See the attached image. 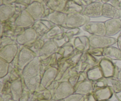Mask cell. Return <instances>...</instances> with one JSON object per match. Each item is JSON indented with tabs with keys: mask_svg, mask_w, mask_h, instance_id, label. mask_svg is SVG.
Returning <instances> with one entry per match:
<instances>
[{
	"mask_svg": "<svg viewBox=\"0 0 121 101\" xmlns=\"http://www.w3.org/2000/svg\"><path fill=\"white\" fill-rule=\"evenodd\" d=\"M93 92V87L92 82L87 79L77 85L74 88V93L83 95H89L92 94Z\"/></svg>",
	"mask_w": 121,
	"mask_h": 101,
	"instance_id": "ffe728a7",
	"label": "cell"
},
{
	"mask_svg": "<svg viewBox=\"0 0 121 101\" xmlns=\"http://www.w3.org/2000/svg\"><path fill=\"white\" fill-rule=\"evenodd\" d=\"M19 51L17 43L8 45L0 48V58L11 64L14 61Z\"/></svg>",
	"mask_w": 121,
	"mask_h": 101,
	"instance_id": "9c48e42d",
	"label": "cell"
},
{
	"mask_svg": "<svg viewBox=\"0 0 121 101\" xmlns=\"http://www.w3.org/2000/svg\"><path fill=\"white\" fill-rule=\"evenodd\" d=\"M108 4H111V5L113 6V7H116V8L120 9V4L121 1L119 0H110Z\"/></svg>",
	"mask_w": 121,
	"mask_h": 101,
	"instance_id": "c3c4849f",
	"label": "cell"
},
{
	"mask_svg": "<svg viewBox=\"0 0 121 101\" xmlns=\"http://www.w3.org/2000/svg\"><path fill=\"white\" fill-rule=\"evenodd\" d=\"M59 47L53 40H46L43 46L39 52L38 56L43 60L57 53Z\"/></svg>",
	"mask_w": 121,
	"mask_h": 101,
	"instance_id": "4fadbf2b",
	"label": "cell"
},
{
	"mask_svg": "<svg viewBox=\"0 0 121 101\" xmlns=\"http://www.w3.org/2000/svg\"><path fill=\"white\" fill-rule=\"evenodd\" d=\"M59 83H60V82L55 80V81L53 82L47 88V89L51 92V93H52L53 97V95H54V93H55L56 91L57 88L58 86H59Z\"/></svg>",
	"mask_w": 121,
	"mask_h": 101,
	"instance_id": "bcb514c9",
	"label": "cell"
},
{
	"mask_svg": "<svg viewBox=\"0 0 121 101\" xmlns=\"http://www.w3.org/2000/svg\"><path fill=\"white\" fill-rule=\"evenodd\" d=\"M37 56V54L28 47L24 46L21 50L19 51L18 55L17 67L19 70L22 72L24 68Z\"/></svg>",
	"mask_w": 121,
	"mask_h": 101,
	"instance_id": "8992f818",
	"label": "cell"
},
{
	"mask_svg": "<svg viewBox=\"0 0 121 101\" xmlns=\"http://www.w3.org/2000/svg\"><path fill=\"white\" fill-rule=\"evenodd\" d=\"M115 94L111 86H107L95 90L92 93L96 101H109Z\"/></svg>",
	"mask_w": 121,
	"mask_h": 101,
	"instance_id": "9a60e30c",
	"label": "cell"
},
{
	"mask_svg": "<svg viewBox=\"0 0 121 101\" xmlns=\"http://www.w3.org/2000/svg\"><path fill=\"white\" fill-rule=\"evenodd\" d=\"M67 16V14H65L63 12L53 11L46 19L49 20L54 25L63 27L66 24Z\"/></svg>",
	"mask_w": 121,
	"mask_h": 101,
	"instance_id": "603a6c76",
	"label": "cell"
},
{
	"mask_svg": "<svg viewBox=\"0 0 121 101\" xmlns=\"http://www.w3.org/2000/svg\"><path fill=\"white\" fill-rule=\"evenodd\" d=\"M10 63L0 58V79L6 76L9 73Z\"/></svg>",
	"mask_w": 121,
	"mask_h": 101,
	"instance_id": "8d00e7d4",
	"label": "cell"
},
{
	"mask_svg": "<svg viewBox=\"0 0 121 101\" xmlns=\"http://www.w3.org/2000/svg\"><path fill=\"white\" fill-rule=\"evenodd\" d=\"M91 47L93 48H106L114 45L117 43V39L106 35H91L89 37Z\"/></svg>",
	"mask_w": 121,
	"mask_h": 101,
	"instance_id": "277c9868",
	"label": "cell"
},
{
	"mask_svg": "<svg viewBox=\"0 0 121 101\" xmlns=\"http://www.w3.org/2000/svg\"><path fill=\"white\" fill-rule=\"evenodd\" d=\"M17 0H3L4 4H14Z\"/></svg>",
	"mask_w": 121,
	"mask_h": 101,
	"instance_id": "681fc988",
	"label": "cell"
},
{
	"mask_svg": "<svg viewBox=\"0 0 121 101\" xmlns=\"http://www.w3.org/2000/svg\"><path fill=\"white\" fill-rule=\"evenodd\" d=\"M84 8H85L84 7L76 4L73 0H70L67 1L63 13L66 14H72V13H82Z\"/></svg>",
	"mask_w": 121,
	"mask_h": 101,
	"instance_id": "83f0119b",
	"label": "cell"
},
{
	"mask_svg": "<svg viewBox=\"0 0 121 101\" xmlns=\"http://www.w3.org/2000/svg\"><path fill=\"white\" fill-rule=\"evenodd\" d=\"M65 101L64 100H59V101Z\"/></svg>",
	"mask_w": 121,
	"mask_h": 101,
	"instance_id": "9f6ffc18",
	"label": "cell"
},
{
	"mask_svg": "<svg viewBox=\"0 0 121 101\" xmlns=\"http://www.w3.org/2000/svg\"><path fill=\"white\" fill-rule=\"evenodd\" d=\"M83 30L91 35H106V30L105 22L90 21L82 27Z\"/></svg>",
	"mask_w": 121,
	"mask_h": 101,
	"instance_id": "30bf717a",
	"label": "cell"
},
{
	"mask_svg": "<svg viewBox=\"0 0 121 101\" xmlns=\"http://www.w3.org/2000/svg\"><path fill=\"white\" fill-rule=\"evenodd\" d=\"M15 14V6L13 4H3L0 5L1 22H5L11 18Z\"/></svg>",
	"mask_w": 121,
	"mask_h": 101,
	"instance_id": "d6986e66",
	"label": "cell"
},
{
	"mask_svg": "<svg viewBox=\"0 0 121 101\" xmlns=\"http://www.w3.org/2000/svg\"><path fill=\"white\" fill-rule=\"evenodd\" d=\"M117 46H118V47L119 48V49L121 50V32L119 34V35L118 36V38L117 39Z\"/></svg>",
	"mask_w": 121,
	"mask_h": 101,
	"instance_id": "f907efd6",
	"label": "cell"
},
{
	"mask_svg": "<svg viewBox=\"0 0 121 101\" xmlns=\"http://www.w3.org/2000/svg\"><path fill=\"white\" fill-rule=\"evenodd\" d=\"M118 80H120V81H121V69L119 70V75H118Z\"/></svg>",
	"mask_w": 121,
	"mask_h": 101,
	"instance_id": "f5cc1de1",
	"label": "cell"
},
{
	"mask_svg": "<svg viewBox=\"0 0 121 101\" xmlns=\"http://www.w3.org/2000/svg\"><path fill=\"white\" fill-rule=\"evenodd\" d=\"M115 96L116 98L117 99V100L118 101H121V91L120 92H118V93H115Z\"/></svg>",
	"mask_w": 121,
	"mask_h": 101,
	"instance_id": "816d5d0a",
	"label": "cell"
},
{
	"mask_svg": "<svg viewBox=\"0 0 121 101\" xmlns=\"http://www.w3.org/2000/svg\"><path fill=\"white\" fill-rule=\"evenodd\" d=\"M58 73V68L56 67H51L47 69L42 75L40 86L39 91H43L47 89L53 82L56 80Z\"/></svg>",
	"mask_w": 121,
	"mask_h": 101,
	"instance_id": "ba28073f",
	"label": "cell"
},
{
	"mask_svg": "<svg viewBox=\"0 0 121 101\" xmlns=\"http://www.w3.org/2000/svg\"><path fill=\"white\" fill-rule=\"evenodd\" d=\"M102 57H98L93 56L91 55L89 53H87V56H86V60L83 63L86 66V69H85V72L87 73V71L95 67V66H99L100 64V60L102 59Z\"/></svg>",
	"mask_w": 121,
	"mask_h": 101,
	"instance_id": "f546056e",
	"label": "cell"
},
{
	"mask_svg": "<svg viewBox=\"0 0 121 101\" xmlns=\"http://www.w3.org/2000/svg\"></svg>",
	"mask_w": 121,
	"mask_h": 101,
	"instance_id": "91938a15",
	"label": "cell"
},
{
	"mask_svg": "<svg viewBox=\"0 0 121 101\" xmlns=\"http://www.w3.org/2000/svg\"><path fill=\"white\" fill-rule=\"evenodd\" d=\"M40 38L39 34L32 27L26 28L16 38L17 43L24 46H28L33 44Z\"/></svg>",
	"mask_w": 121,
	"mask_h": 101,
	"instance_id": "5b68a950",
	"label": "cell"
},
{
	"mask_svg": "<svg viewBox=\"0 0 121 101\" xmlns=\"http://www.w3.org/2000/svg\"><path fill=\"white\" fill-rule=\"evenodd\" d=\"M120 9L121 10V4H120Z\"/></svg>",
	"mask_w": 121,
	"mask_h": 101,
	"instance_id": "11a10c76",
	"label": "cell"
},
{
	"mask_svg": "<svg viewBox=\"0 0 121 101\" xmlns=\"http://www.w3.org/2000/svg\"><path fill=\"white\" fill-rule=\"evenodd\" d=\"M35 21L41 20L44 18V7L43 4L40 2L34 1L26 8Z\"/></svg>",
	"mask_w": 121,
	"mask_h": 101,
	"instance_id": "5bb4252c",
	"label": "cell"
},
{
	"mask_svg": "<svg viewBox=\"0 0 121 101\" xmlns=\"http://www.w3.org/2000/svg\"><path fill=\"white\" fill-rule=\"evenodd\" d=\"M87 79L92 82L96 81L104 77L99 65L89 70L87 72Z\"/></svg>",
	"mask_w": 121,
	"mask_h": 101,
	"instance_id": "f1b7e54d",
	"label": "cell"
},
{
	"mask_svg": "<svg viewBox=\"0 0 121 101\" xmlns=\"http://www.w3.org/2000/svg\"><path fill=\"white\" fill-rule=\"evenodd\" d=\"M53 40L55 41L56 43L58 46V47H61L63 46H65V45H66V44L70 42L71 39L64 33L62 34H61V35L57 37L54 39H53Z\"/></svg>",
	"mask_w": 121,
	"mask_h": 101,
	"instance_id": "74e56055",
	"label": "cell"
},
{
	"mask_svg": "<svg viewBox=\"0 0 121 101\" xmlns=\"http://www.w3.org/2000/svg\"><path fill=\"white\" fill-rule=\"evenodd\" d=\"M99 66L105 78L118 79L120 69L118 66L113 63L111 59L104 57L100 60Z\"/></svg>",
	"mask_w": 121,
	"mask_h": 101,
	"instance_id": "7a4b0ae2",
	"label": "cell"
},
{
	"mask_svg": "<svg viewBox=\"0 0 121 101\" xmlns=\"http://www.w3.org/2000/svg\"><path fill=\"white\" fill-rule=\"evenodd\" d=\"M70 65L65 60H62L59 63V67H58V73L56 80L60 81L63 75L67 70L69 67H70Z\"/></svg>",
	"mask_w": 121,
	"mask_h": 101,
	"instance_id": "e575fe53",
	"label": "cell"
},
{
	"mask_svg": "<svg viewBox=\"0 0 121 101\" xmlns=\"http://www.w3.org/2000/svg\"><path fill=\"white\" fill-rule=\"evenodd\" d=\"M66 1H70V0H66Z\"/></svg>",
	"mask_w": 121,
	"mask_h": 101,
	"instance_id": "6f0895ef",
	"label": "cell"
},
{
	"mask_svg": "<svg viewBox=\"0 0 121 101\" xmlns=\"http://www.w3.org/2000/svg\"><path fill=\"white\" fill-rule=\"evenodd\" d=\"M109 78H106L105 77L99 79V80H96V81L92 82L93 91L96 89H98L109 86Z\"/></svg>",
	"mask_w": 121,
	"mask_h": 101,
	"instance_id": "60d3db41",
	"label": "cell"
},
{
	"mask_svg": "<svg viewBox=\"0 0 121 101\" xmlns=\"http://www.w3.org/2000/svg\"><path fill=\"white\" fill-rule=\"evenodd\" d=\"M14 43H17V42L13 38L11 37L4 35V37H1V47H0V48H2L6 46H8V45Z\"/></svg>",
	"mask_w": 121,
	"mask_h": 101,
	"instance_id": "7bdbcfd3",
	"label": "cell"
},
{
	"mask_svg": "<svg viewBox=\"0 0 121 101\" xmlns=\"http://www.w3.org/2000/svg\"><path fill=\"white\" fill-rule=\"evenodd\" d=\"M34 98L37 101L42 100H48L51 101L53 98L51 92L47 89L41 91L34 92Z\"/></svg>",
	"mask_w": 121,
	"mask_h": 101,
	"instance_id": "836d02e7",
	"label": "cell"
},
{
	"mask_svg": "<svg viewBox=\"0 0 121 101\" xmlns=\"http://www.w3.org/2000/svg\"><path fill=\"white\" fill-rule=\"evenodd\" d=\"M40 75H41V59L39 56L28 63L21 72L23 79L33 78Z\"/></svg>",
	"mask_w": 121,
	"mask_h": 101,
	"instance_id": "3957f363",
	"label": "cell"
},
{
	"mask_svg": "<svg viewBox=\"0 0 121 101\" xmlns=\"http://www.w3.org/2000/svg\"><path fill=\"white\" fill-rule=\"evenodd\" d=\"M109 86H111L113 90L115 93H118L121 91V81L115 78H109Z\"/></svg>",
	"mask_w": 121,
	"mask_h": 101,
	"instance_id": "b9f144b4",
	"label": "cell"
},
{
	"mask_svg": "<svg viewBox=\"0 0 121 101\" xmlns=\"http://www.w3.org/2000/svg\"><path fill=\"white\" fill-rule=\"evenodd\" d=\"M106 30V36L112 37L121 31V18H113L105 22Z\"/></svg>",
	"mask_w": 121,
	"mask_h": 101,
	"instance_id": "e0dca14e",
	"label": "cell"
},
{
	"mask_svg": "<svg viewBox=\"0 0 121 101\" xmlns=\"http://www.w3.org/2000/svg\"><path fill=\"white\" fill-rule=\"evenodd\" d=\"M11 94L14 101H18L22 97L23 93L22 81L20 78H17L13 80L9 86Z\"/></svg>",
	"mask_w": 121,
	"mask_h": 101,
	"instance_id": "ac0fdd59",
	"label": "cell"
},
{
	"mask_svg": "<svg viewBox=\"0 0 121 101\" xmlns=\"http://www.w3.org/2000/svg\"><path fill=\"white\" fill-rule=\"evenodd\" d=\"M104 3L100 1H95L85 7L82 14L89 18L100 17L102 16Z\"/></svg>",
	"mask_w": 121,
	"mask_h": 101,
	"instance_id": "8fae6325",
	"label": "cell"
},
{
	"mask_svg": "<svg viewBox=\"0 0 121 101\" xmlns=\"http://www.w3.org/2000/svg\"><path fill=\"white\" fill-rule=\"evenodd\" d=\"M35 20L26 9L22 11L15 20V26L22 29L30 28L35 22Z\"/></svg>",
	"mask_w": 121,
	"mask_h": 101,
	"instance_id": "7c38bea8",
	"label": "cell"
},
{
	"mask_svg": "<svg viewBox=\"0 0 121 101\" xmlns=\"http://www.w3.org/2000/svg\"><path fill=\"white\" fill-rule=\"evenodd\" d=\"M74 45L69 42L63 47H59L57 53L61 56L63 60H66L74 52Z\"/></svg>",
	"mask_w": 121,
	"mask_h": 101,
	"instance_id": "4dcf8cb0",
	"label": "cell"
},
{
	"mask_svg": "<svg viewBox=\"0 0 121 101\" xmlns=\"http://www.w3.org/2000/svg\"><path fill=\"white\" fill-rule=\"evenodd\" d=\"M54 26V24L47 19H41L35 21L31 27L36 31L40 37H42Z\"/></svg>",
	"mask_w": 121,
	"mask_h": 101,
	"instance_id": "2e32d148",
	"label": "cell"
},
{
	"mask_svg": "<svg viewBox=\"0 0 121 101\" xmlns=\"http://www.w3.org/2000/svg\"><path fill=\"white\" fill-rule=\"evenodd\" d=\"M65 28L61 26H55L51 28L46 34L42 37L43 39L44 40H53L59 35H61L63 33H65Z\"/></svg>",
	"mask_w": 121,
	"mask_h": 101,
	"instance_id": "484cf974",
	"label": "cell"
},
{
	"mask_svg": "<svg viewBox=\"0 0 121 101\" xmlns=\"http://www.w3.org/2000/svg\"><path fill=\"white\" fill-rule=\"evenodd\" d=\"M78 73H78L75 67L70 66V67L67 69V70L66 71L65 74L63 75V77L61 78V80L59 82H68L71 77L73 76L74 75L78 74Z\"/></svg>",
	"mask_w": 121,
	"mask_h": 101,
	"instance_id": "f35d334b",
	"label": "cell"
},
{
	"mask_svg": "<svg viewBox=\"0 0 121 101\" xmlns=\"http://www.w3.org/2000/svg\"><path fill=\"white\" fill-rule=\"evenodd\" d=\"M66 3V0H47L46 4L53 11L63 12Z\"/></svg>",
	"mask_w": 121,
	"mask_h": 101,
	"instance_id": "4316f807",
	"label": "cell"
},
{
	"mask_svg": "<svg viewBox=\"0 0 121 101\" xmlns=\"http://www.w3.org/2000/svg\"><path fill=\"white\" fill-rule=\"evenodd\" d=\"M24 83L27 88L32 93H34L39 91L40 86L41 80V75L37 76L33 78L23 79Z\"/></svg>",
	"mask_w": 121,
	"mask_h": 101,
	"instance_id": "cb8c5ba5",
	"label": "cell"
},
{
	"mask_svg": "<svg viewBox=\"0 0 121 101\" xmlns=\"http://www.w3.org/2000/svg\"><path fill=\"white\" fill-rule=\"evenodd\" d=\"M48 101V100H42V101Z\"/></svg>",
	"mask_w": 121,
	"mask_h": 101,
	"instance_id": "db71d44e",
	"label": "cell"
},
{
	"mask_svg": "<svg viewBox=\"0 0 121 101\" xmlns=\"http://www.w3.org/2000/svg\"><path fill=\"white\" fill-rule=\"evenodd\" d=\"M110 101V100H109V101Z\"/></svg>",
	"mask_w": 121,
	"mask_h": 101,
	"instance_id": "680465c9",
	"label": "cell"
},
{
	"mask_svg": "<svg viewBox=\"0 0 121 101\" xmlns=\"http://www.w3.org/2000/svg\"><path fill=\"white\" fill-rule=\"evenodd\" d=\"M102 16L111 19L121 18V10L109 4L105 3L103 6Z\"/></svg>",
	"mask_w": 121,
	"mask_h": 101,
	"instance_id": "44dd1931",
	"label": "cell"
},
{
	"mask_svg": "<svg viewBox=\"0 0 121 101\" xmlns=\"http://www.w3.org/2000/svg\"><path fill=\"white\" fill-rule=\"evenodd\" d=\"M65 101H90L89 95L73 93L64 99Z\"/></svg>",
	"mask_w": 121,
	"mask_h": 101,
	"instance_id": "ab89813d",
	"label": "cell"
},
{
	"mask_svg": "<svg viewBox=\"0 0 121 101\" xmlns=\"http://www.w3.org/2000/svg\"><path fill=\"white\" fill-rule=\"evenodd\" d=\"M79 76H80V73L77 75H75L71 77L69 79V80L68 82L72 85V86L74 88V89L75 88V87L77 86L78 83H79Z\"/></svg>",
	"mask_w": 121,
	"mask_h": 101,
	"instance_id": "f6af8a7d",
	"label": "cell"
},
{
	"mask_svg": "<svg viewBox=\"0 0 121 101\" xmlns=\"http://www.w3.org/2000/svg\"><path fill=\"white\" fill-rule=\"evenodd\" d=\"M103 56L111 60L121 61V50L113 46L104 48Z\"/></svg>",
	"mask_w": 121,
	"mask_h": 101,
	"instance_id": "d4e9b609",
	"label": "cell"
},
{
	"mask_svg": "<svg viewBox=\"0 0 121 101\" xmlns=\"http://www.w3.org/2000/svg\"><path fill=\"white\" fill-rule=\"evenodd\" d=\"M73 1L84 8L93 2V0H73Z\"/></svg>",
	"mask_w": 121,
	"mask_h": 101,
	"instance_id": "7dc6e473",
	"label": "cell"
},
{
	"mask_svg": "<svg viewBox=\"0 0 121 101\" xmlns=\"http://www.w3.org/2000/svg\"><path fill=\"white\" fill-rule=\"evenodd\" d=\"M83 53L84 52H81V51L80 50H78L75 48L74 52H73V53L65 60H66V61H67V62L71 66L74 67V66H76L78 64H79V61H80V59H81Z\"/></svg>",
	"mask_w": 121,
	"mask_h": 101,
	"instance_id": "1f68e13d",
	"label": "cell"
},
{
	"mask_svg": "<svg viewBox=\"0 0 121 101\" xmlns=\"http://www.w3.org/2000/svg\"><path fill=\"white\" fill-rule=\"evenodd\" d=\"M74 93V89L69 82H61L59 83L51 101L64 100Z\"/></svg>",
	"mask_w": 121,
	"mask_h": 101,
	"instance_id": "52a82bcc",
	"label": "cell"
},
{
	"mask_svg": "<svg viewBox=\"0 0 121 101\" xmlns=\"http://www.w3.org/2000/svg\"><path fill=\"white\" fill-rule=\"evenodd\" d=\"M103 52H104V48H93L91 47L90 49L87 51V53H89L91 55L93 56L98 57H102L103 56Z\"/></svg>",
	"mask_w": 121,
	"mask_h": 101,
	"instance_id": "ee69618b",
	"label": "cell"
},
{
	"mask_svg": "<svg viewBox=\"0 0 121 101\" xmlns=\"http://www.w3.org/2000/svg\"><path fill=\"white\" fill-rule=\"evenodd\" d=\"M46 40H44V39H43L42 38L40 37L39 39H38L37 40L35 41H34L33 44L29 45L28 46H26V47H28L30 50H31L33 52H34V53H36L37 54H39V52L40 51V50L41 49V48L43 46Z\"/></svg>",
	"mask_w": 121,
	"mask_h": 101,
	"instance_id": "d590c367",
	"label": "cell"
},
{
	"mask_svg": "<svg viewBox=\"0 0 121 101\" xmlns=\"http://www.w3.org/2000/svg\"><path fill=\"white\" fill-rule=\"evenodd\" d=\"M73 45L76 49L82 52H87L91 48V44L89 37L82 35L74 39Z\"/></svg>",
	"mask_w": 121,
	"mask_h": 101,
	"instance_id": "7402d4cb",
	"label": "cell"
},
{
	"mask_svg": "<svg viewBox=\"0 0 121 101\" xmlns=\"http://www.w3.org/2000/svg\"><path fill=\"white\" fill-rule=\"evenodd\" d=\"M90 21V18L82 13H72L67 14L66 24L63 27L66 29L80 28Z\"/></svg>",
	"mask_w": 121,
	"mask_h": 101,
	"instance_id": "6da1fadb",
	"label": "cell"
},
{
	"mask_svg": "<svg viewBox=\"0 0 121 101\" xmlns=\"http://www.w3.org/2000/svg\"><path fill=\"white\" fill-rule=\"evenodd\" d=\"M31 2L32 0H17L13 4L15 6V13L20 14L22 11L26 9Z\"/></svg>",
	"mask_w": 121,
	"mask_h": 101,
	"instance_id": "d6a6232c",
	"label": "cell"
}]
</instances>
